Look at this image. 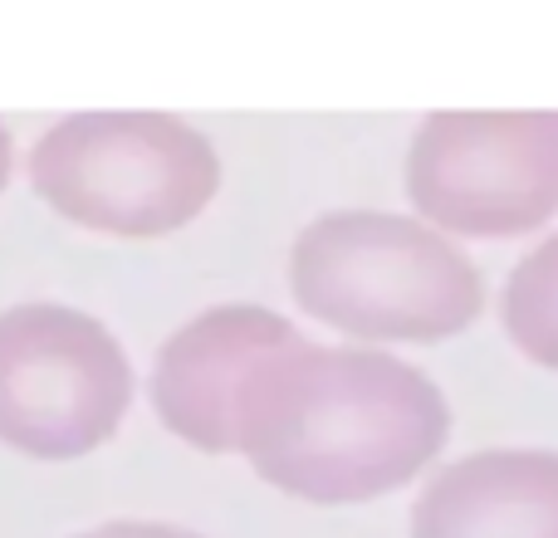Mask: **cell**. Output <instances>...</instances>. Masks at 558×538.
<instances>
[{
  "mask_svg": "<svg viewBox=\"0 0 558 538\" xmlns=\"http://www.w3.org/2000/svg\"><path fill=\"white\" fill-rule=\"evenodd\" d=\"M407 196L451 241L539 231L558 216V113H432L407 147Z\"/></svg>",
  "mask_w": 558,
  "mask_h": 538,
  "instance_id": "4",
  "label": "cell"
},
{
  "mask_svg": "<svg viewBox=\"0 0 558 538\" xmlns=\"http://www.w3.org/2000/svg\"><path fill=\"white\" fill-rule=\"evenodd\" d=\"M505 333L530 363L558 372V235L539 241L510 269L500 294Z\"/></svg>",
  "mask_w": 558,
  "mask_h": 538,
  "instance_id": "8",
  "label": "cell"
},
{
  "mask_svg": "<svg viewBox=\"0 0 558 538\" xmlns=\"http://www.w3.org/2000/svg\"><path fill=\"white\" fill-rule=\"evenodd\" d=\"M29 186L74 225L153 241L211 206L221 157L172 113H74L35 143Z\"/></svg>",
  "mask_w": 558,
  "mask_h": 538,
  "instance_id": "3",
  "label": "cell"
},
{
  "mask_svg": "<svg viewBox=\"0 0 558 538\" xmlns=\"http://www.w3.org/2000/svg\"><path fill=\"white\" fill-rule=\"evenodd\" d=\"M128 353L94 314L15 304L0 314V441L39 461H74L123 426Z\"/></svg>",
  "mask_w": 558,
  "mask_h": 538,
  "instance_id": "5",
  "label": "cell"
},
{
  "mask_svg": "<svg viewBox=\"0 0 558 538\" xmlns=\"http://www.w3.org/2000/svg\"><path fill=\"white\" fill-rule=\"evenodd\" d=\"M304 314L363 343H436L485 308L475 260L426 221L392 211H333L304 225L289 255Z\"/></svg>",
  "mask_w": 558,
  "mask_h": 538,
  "instance_id": "2",
  "label": "cell"
},
{
  "mask_svg": "<svg viewBox=\"0 0 558 538\" xmlns=\"http://www.w3.org/2000/svg\"><path fill=\"white\" fill-rule=\"evenodd\" d=\"M78 538H202L177 524H147V519H118V524H98V529L78 534Z\"/></svg>",
  "mask_w": 558,
  "mask_h": 538,
  "instance_id": "9",
  "label": "cell"
},
{
  "mask_svg": "<svg viewBox=\"0 0 558 538\" xmlns=\"http://www.w3.org/2000/svg\"><path fill=\"white\" fill-rule=\"evenodd\" d=\"M412 538H558V451H475L426 480Z\"/></svg>",
  "mask_w": 558,
  "mask_h": 538,
  "instance_id": "7",
  "label": "cell"
},
{
  "mask_svg": "<svg viewBox=\"0 0 558 538\" xmlns=\"http://www.w3.org/2000/svg\"><path fill=\"white\" fill-rule=\"evenodd\" d=\"M294 343H304V333L260 304L196 314L167 338L153 367V406L162 426L196 451H235V402L245 377Z\"/></svg>",
  "mask_w": 558,
  "mask_h": 538,
  "instance_id": "6",
  "label": "cell"
},
{
  "mask_svg": "<svg viewBox=\"0 0 558 538\" xmlns=\"http://www.w3.org/2000/svg\"><path fill=\"white\" fill-rule=\"evenodd\" d=\"M451 406L422 367L377 347L294 343L265 357L235 402V451L308 504L402 490L446 451Z\"/></svg>",
  "mask_w": 558,
  "mask_h": 538,
  "instance_id": "1",
  "label": "cell"
},
{
  "mask_svg": "<svg viewBox=\"0 0 558 538\" xmlns=\"http://www.w3.org/2000/svg\"><path fill=\"white\" fill-rule=\"evenodd\" d=\"M10 162H15V147H10L5 123H0V192H5V182H10Z\"/></svg>",
  "mask_w": 558,
  "mask_h": 538,
  "instance_id": "10",
  "label": "cell"
}]
</instances>
